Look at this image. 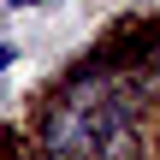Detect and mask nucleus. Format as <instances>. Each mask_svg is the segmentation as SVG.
I'll use <instances>...</instances> for the list:
<instances>
[{
  "mask_svg": "<svg viewBox=\"0 0 160 160\" xmlns=\"http://www.w3.org/2000/svg\"><path fill=\"white\" fill-rule=\"evenodd\" d=\"M95 148H101V160H142V154H137L142 142H137V137H131L125 125H119V131H107V137H101Z\"/></svg>",
  "mask_w": 160,
  "mask_h": 160,
  "instance_id": "f257e3e1",
  "label": "nucleus"
},
{
  "mask_svg": "<svg viewBox=\"0 0 160 160\" xmlns=\"http://www.w3.org/2000/svg\"><path fill=\"white\" fill-rule=\"evenodd\" d=\"M142 65H148V77H160V42L148 48V59H142Z\"/></svg>",
  "mask_w": 160,
  "mask_h": 160,
  "instance_id": "f03ea898",
  "label": "nucleus"
},
{
  "mask_svg": "<svg viewBox=\"0 0 160 160\" xmlns=\"http://www.w3.org/2000/svg\"><path fill=\"white\" fill-rule=\"evenodd\" d=\"M12 59H18V48H12V42H0V71H6Z\"/></svg>",
  "mask_w": 160,
  "mask_h": 160,
  "instance_id": "7ed1b4c3",
  "label": "nucleus"
},
{
  "mask_svg": "<svg viewBox=\"0 0 160 160\" xmlns=\"http://www.w3.org/2000/svg\"><path fill=\"white\" fill-rule=\"evenodd\" d=\"M0 6H36V0H0Z\"/></svg>",
  "mask_w": 160,
  "mask_h": 160,
  "instance_id": "20e7f679",
  "label": "nucleus"
}]
</instances>
